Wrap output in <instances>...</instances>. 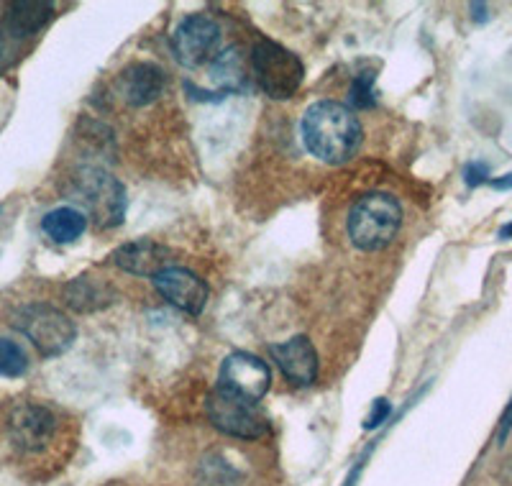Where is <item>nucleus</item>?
<instances>
[{
	"label": "nucleus",
	"instance_id": "obj_9",
	"mask_svg": "<svg viewBox=\"0 0 512 486\" xmlns=\"http://www.w3.org/2000/svg\"><path fill=\"white\" fill-rule=\"evenodd\" d=\"M159 295L187 315H200L208 302V284L190 269L169 267L154 277Z\"/></svg>",
	"mask_w": 512,
	"mask_h": 486
},
{
	"label": "nucleus",
	"instance_id": "obj_4",
	"mask_svg": "<svg viewBox=\"0 0 512 486\" xmlns=\"http://www.w3.org/2000/svg\"><path fill=\"white\" fill-rule=\"evenodd\" d=\"M13 325L39 348L41 356H49V359L70 351L77 338L75 323L62 310L44 305V302L21 307L13 318Z\"/></svg>",
	"mask_w": 512,
	"mask_h": 486
},
{
	"label": "nucleus",
	"instance_id": "obj_23",
	"mask_svg": "<svg viewBox=\"0 0 512 486\" xmlns=\"http://www.w3.org/2000/svg\"><path fill=\"white\" fill-rule=\"evenodd\" d=\"M472 11H474V18H477V21H487V6H482V3H474Z\"/></svg>",
	"mask_w": 512,
	"mask_h": 486
},
{
	"label": "nucleus",
	"instance_id": "obj_20",
	"mask_svg": "<svg viewBox=\"0 0 512 486\" xmlns=\"http://www.w3.org/2000/svg\"><path fill=\"white\" fill-rule=\"evenodd\" d=\"M390 402L387 400H377L374 402V407H372V415L367 417V423H364V428L367 430H372V428H379V425L384 423V420H387V417H390Z\"/></svg>",
	"mask_w": 512,
	"mask_h": 486
},
{
	"label": "nucleus",
	"instance_id": "obj_13",
	"mask_svg": "<svg viewBox=\"0 0 512 486\" xmlns=\"http://www.w3.org/2000/svg\"><path fill=\"white\" fill-rule=\"evenodd\" d=\"M167 87V75L162 67L152 62H136L121 75V93L128 105L134 108H144V105L154 103Z\"/></svg>",
	"mask_w": 512,
	"mask_h": 486
},
{
	"label": "nucleus",
	"instance_id": "obj_6",
	"mask_svg": "<svg viewBox=\"0 0 512 486\" xmlns=\"http://www.w3.org/2000/svg\"><path fill=\"white\" fill-rule=\"evenodd\" d=\"M221 47V26L210 16H187L172 34V52L185 67H200L210 62Z\"/></svg>",
	"mask_w": 512,
	"mask_h": 486
},
{
	"label": "nucleus",
	"instance_id": "obj_3",
	"mask_svg": "<svg viewBox=\"0 0 512 486\" xmlns=\"http://www.w3.org/2000/svg\"><path fill=\"white\" fill-rule=\"evenodd\" d=\"M251 72H254L256 85L272 100L292 98L305 80V67L300 57L269 39L259 41L251 52Z\"/></svg>",
	"mask_w": 512,
	"mask_h": 486
},
{
	"label": "nucleus",
	"instance_id": "obj_21",
	"mask_svg": "<svg viewBox=\"0 0 512 486\" xmlns=\"http://www.w3.org/2000/svg\"><path fill=\"white\" fill-rule=\"evenodd\" d=\"M489 185L495 187V190H512V174L497 177V180H489Z\"/></svg>",
	"mask_w": 512,
	"mask_h": 486
},
{
	"label": "nucleus",
	"instance_id": "obj_8",
	"mask_svg": "<svg viewBox=\"0 0 512 486\" xmlns=\"http://www.w3.org/2000/svg\"><path fill=\"white\" fill-rule=\"evenodd\" d=\"M77 190H80V200H85L93 210L100 228H113L121 223L126 213V190L111 174L88 169L82 172V177H77Z\"/></svg>",
	"mask_w": 512,
	"mask_h": 486
},
{
	"label": "nucleus",
	"instance_id": "obj_14",
	"mask_svg": "<svg viewBox=\"0 0 512 486\" xmlns=\"http://www.w3.org/2000/svg\"><path fill=\"white\" fill-rule=\"evenodd\" d=\"M54 6L47 0H18V3H8L6 6V31L16 39L24 36L39 34L44 26L52 21Z\"/></svg>",
	"mask_w": 512,
	"mask_h": 486
},
{
	"label": "nucleus",
	"instance_id": "obj_17",
	"mask_svg": "<svg viewBox=\"0 0 512 486\" xmlns=\"http://www.w3.org/2000/svg\"><path fill=\"white\" fill-rule=\"evenodd\" d=\"M29 371V356L16 341L0 338V377L18 379Z\"/></svg>",
	"mask_w": 512,
	"mask_h": 486
},
{
	"label": "nucleus",
	"instance_id": "obj_11",
	"mask_svg": "<svg viewBox=\"0 0 512 486\" xmlns=\"http://www.w3.org/2000/svg\"><path fill=\"white\" fill-rule=\"evenodd\" d=\"M111 259L118 269L136 274V277H157L159 272L169 269V249H164L162 243L149 241V238L123 243L113 251Z\"/></svg>",
	"mask_w": 512,
	"mask_h": 486
},
{
	"label": "nucleus",
	"instance_id": "obj_24",
	"mask_svg": "<svg viewBox=\"0 0 512 486\" xmlns=\"http://www.w3.org/2000/svg\"><path fill=\"white\" fill-rule=\"evenodd\" d=\"M500 238H512V223H507V226H502Z\"/></svg>",
	"mask_w": 512,
	"mask_h": 486
},
{
	"label": "nucleus",
	"instance_id": "obj_16",
	"mask_svg": "<svg viewBox=\"0 0 512 486\" xmlns=\"http://www.w3.org/2000/svg\"><path fill=\"white\" fill-rule=\"evenodd\" d=\"M41 228H44V233H47L54 243H72L88 231V218H85L82 210L64 205V208H57L52 210V213L44 215Z\"/></svg>",
	"mask_w": 512,
	"mask_h": 486
},
{
	"label": "nucleus",
	"instance_id": "obj_2",
	"mask_svg": "<svg viewBox=\"0 0 512 486\" xmlns=\"http://www.w3.org/2000/svg\"><path fill=\"white\" fill-rule=\"evenodd\" d=\"M402 223V208L387 192L364 195L349 215V238L356 249L379 251L397 236Z\"/></svg>",
	"mask_w": 512,
	"mask_h": 486
},
{
	"label": "nucleus",
	"instance_id": "obj_22",
	"mask_svg": "<svg viewBox=\"0 0 512 486\" xmlns=\"http://www.w3.org/2000/svg\"><path fill=\"white\" fill-rule=\"evenodd\" d=\"M510 428H512V405H510V410L505 412V420H502V430H500L502 440H505V435L510 433Z\"/></svg>",
	"mask_w": 512,
	"mask_h": 486
},
{
	"label": "nucleus",
	"instance_id": "obj_1",
	"mask_svg": "<svg viewBox=\"0 0 512 486\" xmlns=\"http://www.w3.org/2000/svg\"><path fill=\"white\" fill-rule=\"evenodd\" d=\"M303 141L315 159L344 164L361 144V123L354 110L333 100L313 103L303 116Z\"/></svg>",
	"mask_w": 512,
	"mask_h": 486
},
{
	"label": "nucleus",
	"instance_id": "obj_15",
	"mask_svg": "<svg viewBox=\"0 0 512 486\" xmlns=\"http://www.w3.org/2000/svg\"><path fill=\"white\" fill-rule=\"evenodd\" d=\"M116 297L113 287L98 277H77L64 287V302L77 310V313H95L108 307Z\"/></svg>",
	"mask_w": 512,
	"mask_h": 486
},
{
	"label": "nucleus",
	"instance_id": "obj_10",
	"mask_svg": "<svg viewBox=\"0 0 512 486\" xmlns=\"http://www.w3.org/2000/svg\"><path fill=\"white\" fill-rule=\"evenodd\" d=\"M8 430H11V440L21 451H41L52 440L54 430H57V420L52 412L41 405H21L11 412L8 420Z\"/></svg>",
	"mask_w": 512,
	"mask_h": 486
},
{
	"label": "nucleus",
	"instance_id": "obj_19",
	"mask_svg": "<svg viewBox=\"0 0 512 486\" xmlns=\"http://www.w3.org/2000/svg\"><path fill=\"white\" fill-rule=\"evenodd\" d=\"M487 177H489V167L484 162H472L469 167L464 169V180L469 187L484 185V182H487Z\"/></svg>",
	"mask_w": 512,
	"mask_h": 486
},
{
	"label": "nucleus",
	"instance_id": "obj_7",
	"mask_svg": "<svg viewBox=\"0 0 512 486\" xmlns=\"http://www.w3.org/2000/svg\"><path fill=\"white\" fill-rule=\"evenodd\" d=\"M272 384V371L259 356L246 351H236L226 356L218 374V389L244 397L249 402H259Z\"/></svg>",
	"mask_w": 512,
	"mask_h": 486
},
{
	"label": "nucleus",
	"instance_id": "obj_18",
	"mask_svg": "<svg viewBox=\"0 0 512 486\" xmlns=\"http://www.w3.org/2000/svg\"><path fill=\"white\" fill-rule=\"evenodd\" d=\"M351 105L367 110L374 105V72H361L351 85Z\"/></svg>",
	"mask_w": 512,
	"mask_h": 486
},
{
	"label": "nucleus",
	"instance_id": "obj_25",
	"mask_svg": "<svg viewBox=\"0 0 512 486\" xmlns=\"http://www.w3.org/2000/svg\"><path fill=\"white\" fill-rule=\"evenodd\" d=\"M0 54H3V34H0Z\"/></svg>",
	"mask_w": 512,
	"mask_h": 486
},
{
	"label": "nucleus",
	"instance_id": "obj_12",
	"mask_svg": "<svg viewBox=\"0 0 512 486\" xmlns=\"http://www.w3.org/2000/svg\"><path fill=\"white\" fill-rule=\"evenodd\" d=\"M272 359L282 369L290 382L300 384H313L318 377V353H315L313 343L305 336H295L285 343H274L272 346Z\"/></svg>",
	"mask_w": 512,
	"mask_h": 486
},
{
	"label": "nucleus",
	"instance_id": "obj_5",
	"mask_svg": "<svg viewBox=\"0 0 512 486\" xmlns=\"http://www.w3.org/2000/svg\"><path fill=\"white\" fill-rule=\"evenodd\" d=\"M208 417L221 433L233 435V438L254 440L262 438L269 430L267 417L256 407V402L236 397L231 392H223V389H216V392L210 394Z\"/></svg>",
	"mask_w": 512,
	"mask_h": 486
}]
</instances>
